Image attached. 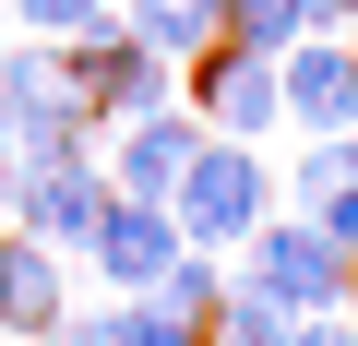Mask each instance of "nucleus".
Listing matches in <instances>:
<instances>
[{
  "mask_svg": "<svg viewBox=\"0 0 358 346\" xmlns=\"http://www.w3.org/2000/svg\"><path fill=\"white\" fill-rule=\"evenodd\" d=\"M143 298H155L179 334H215V310H227V275H215V251H179V263H167Z\"/></svg>",
  "mask_w": 358,
  "mask_h": 346,
  "instance_id": "4468645a",
  "label": "nucleus"
},
{
  "mask_svg": "<svg viewBox=\"0 0 358 346\" xmlns=\"http://www.w3.org/2000/svg\"><path fill=\"white\" fill-rule=\"evenodd\" d=\"M346 60H358V13H346Z\"/></svg>",
  "mask_w": 358,
  "mask_h": 346,
  "instance_id": "412c9836",
  "label": "nucleus"
},
{
  "mask_svg": "<svg viewBox=\"0 0 358 346\" xmlns=\"http://www.w3.org/2000/svg\"><path fill=\"white\" fill-rule=\"evenodd\" d=\"M167 215H179V239L192 251H251V227L275 215V180H263V143H203L192 167H179V192H167Z\"/></svg>",
  "mask_w": 358,
  "mask_h": 346,
  "instance_id": "f03ea898",
  "label": "nucleus"
},
{
  "mask_svg": "<svg viewBox=\"0 0 358 346\" xmlns=\"http://www.w3.org/2000/svg\"><path fill=\"white\" fill-rule=\"evenodd\" d=\"M179 84H192L179 108H203V131H227V143H263V131L287 120V84H275V60H263V48H239V36H215V48L179 72Z\"/></svg>",
  "mask_w": 358,
  "mask_h": 346,
  "instance_id": "39448f33",
  "label": "nucleus"
},
{
  "mask_svg": "<svg viewBox=\"0 0 358 346\" xmlns=\"http://www.w3.org/2000/svg\"><path fill=\"white\" fill-rule=\"evenodd\" d=\"M24 203V155H13V131H0V215Z\"/></svg>",
  "mask_w": 358,
  "mask_h": 346,
  "instance_id": "aec40b11",
  "label": "nucleus"
},
{
  "mask_svg": "<svg viewBox=\"0 0 358 346\" xmlns=\"http://www.w3.org/2000/svg\"><path fill=\"white\" fill-rule=\"evenodd\" d=\"M60 72H72V96H84V120H96V131H131V120L179 108V60H155L120 13H108V24H84V36L60 48Z\"/></svg>",
  "mask_w": 358,
  "mask_h": 346,
  "instance_id": "f257e3e1",
  "label": "nucleus"
},
{
  "mask_svg": "<svg viewBox=\"0 0 358 346\" xmlns=\"http://www.w3.org/2000/svg\"><path fill=\"white\" fill-rule=\"evenodd\" d=\"M60 346H215V334H179L155 298H72Z\"/></svg>",
  "mask_w": 358,
  "mask_h": 346,
  "instance_id": "f8f14e48",
  "label": "nucleus"
},
{
  "mask_svg": "<svg viewBox=\"0 0 358 346\" xmlns=\"http://www.w3.org/2000/svg\"><path fill=\"white\" fill-rule=\"evenodd\" d=\"M215 131H203V108H155V120H131L120 131V155H108V180L131 192V203H167L179 192V167H192Z\"/></svg>",
  "mask_w": 358,
  "mask_h": 346,
  "instance_id": "9d476101",
  "label": "nucleus"
},
{
  "mask_svg": "<svg viewBox=\"0 0 358 346\" xmlns=\"http://www.w3.org/2000/svg\"><path fill=\"white\" fill-rule=\"evenodd\" d=\"M0 131H13V155H24V167L96 155V120H84V96H72L60 48H36V36H13V48H0Z\"/></svg>",
  "mask_w": 358,
  "mask_h": 346,
  "instance_id": "7ed1b4c3",
  "label": "nucleus"
},
{
  "mask_svg": "<svg viewBox=\"0 0 358 346\" xmlns=\"http://www.w3.org/2000/svg\"><path fill=\"white\" fill-rule=\"evenodd\" d=\"M310 227H322V239H334V251H346V263H358V180H346V192H334V203H322V215H310Z\"/></svg>",
  "mask_w": 358,
  "mask_h": 346,
  "instance_id": "a211bd4d",
  "label": "nucleus"
},
{
  "mask_svg": "<svg viewBox=\"0 0 358 346\" xmlns=\"http://www.w3.org/2000/svg\"><path fill=\"white\" fill-rule=\"evenodd\" d=\"M346 180H358V155H346V143H310V155H299V215H322Z\"/></svg>",
  "mask_w": 358,
  "mask_h": 346,
  "instance_id": "f3484780",
  "label": "nucleus"
},
{
  "mask_svg": "<svg viewBox=\"0 0 358 346\" xmlns=\"http://www.w3.org/2000/svg\"><path fill=\"white\" fill-rule=\"evenodd\" d=\"M0 48H13V36H0Z\"/></svg>",
  "mask_w": 358,
  "mask_h": 346,
  "instance_id": "5701e85b",
  "label": "nucleus"
},
{
  "mask_svg": "<svg viewBox=\"0 0 358 346\" xmlns=\"http://www.w3.org/2000/svg\"><path fill=\"white\" fill-rule=\"evenodd\" d=\"M346 13L358 0H227V36L263 48V60H287L299 36H346Z\"/></svg>",
  "mask_w": 358,
  "mask_h": 346,
  "instance_id": "9b49d317",
  "label": "nucleus"
},
{
  "mask_svg": "<svg viewBox=\"0 0 358 346\" xmlns=\"http://www.w3.org/2000/svg\"><path fill=\"white\" fill-rule=\"evenodd\" d=\"M299 334V310H275V298H251L239 275H227V310H215V346H287Z\"/></svg>",
  "mask_w": 358,
  "mask_h": 346,
  "instance_id": "2eb2a0df",
  "label": "nucleus"
},
{
  "mask_svg": "<svg viewBox=\"0 0 358 346\" xmlns=\"http://www.w3.org/2000/svg\"><path fill=\"white\" fill-rule=\"evenodd\" d=\"M275 84H287V120H299L310 143H346V131H358V60H346V36H299V48L275 60Z\"/></svg>",
  "mask_w": 358,
  "mask_h": 346,
  "instance_id": "1a4fd4ad",
  "label": "nucleus"
},
{
  "mask_svg": "<svg viewBox=\"0 0 358 346\" xmlns=\"http://www.w3.org/2000/svg\"><path fill=\"white\" fill-rule=\"evenodd\" d=\"M287 346H358V322H346V310H322V322H299Z\"/></svg>",
  "mask_w": 358,
  "mask_h": 346,
  "instance_id": "6ab92c4d",
  "label": "nucleus"
},
{
  "mask_svg": "<svg viewBox=\"0 0 358 346\" xmlns=\"http://www.w3.org/2000/svg\"><path fill=\"white\" fill-rule=\"evenodd\" d=\"M346 155H358V131H346Z\"/></svg>",
  "mask_w": 358,
  "mask_h": 346,
  "instance_id": "4be33fe9",
  "label": "nucleus"
},
{
  "mask_svg": "<svg viewBox=\"0 0 358 346\" xmlns=\"http://www.w3.org/2000/svg\"><path fill=\"white\" fill-rule=\"evenodd\" d=\"M179 251H192V239H179V215L120 192V203H108V227H96V251H84V275H96V298H143Z\"/></svg>",
  "mask_w": 358,
  "mask_h": 346,
  "instance_id": "6e6552de",
  "label": "nucleus"
},
{
  "mask_svg": "<svg viewBox=\"0 0 358 346\" xmlns=\"http://www.w3.org/2000/svg\"><path fill=\"white\" fill-rule=\"evenodd\" d=\"M60 322H72V251H48L36 227H0V334L60 346Z\"/></svg>",
  "mask_w": 358,
  "mask_h": 346,
  "instance_id": "423d86ee",
  "label": "nucleus"
},
{
  "mask_svg": "<svg viewBox=\"0 0 358 346\" xmlns=\"http://www.w3.org/2000/svg\"><path fill=\"white\" fill-rule=\"evenodd\" d=\"M251 298H275V310H299V322H322V310H346L358 298V263L310 227V215H263L251 227V275H239Z\"/></svg>",
  "mask_w": 358,
  "mask_h": 346,
  "instance_id": "20e7f679",
  "label": "nucleus"
},
{
  "mask_svg": "<svg viewBox=\"0 0 358 346\" xmlns=\"http://www.w3.org/2000/svg\"><path fill=\"white\" fill-rule=\"evenodd\" d=\"M108 203H120V180H108V167H96V155H60V167H24V203H13V227H36L48 251H96Z\"/></svg>",
  "mask_w": 358,
  "mask_h": 346,
  "instance_id": "0eeeda50",
  "label": "nucleus"
},
{
  "mask_svg": "<svg viewBox=\"0 0 358 346\" xmlns=\"http://www.w3.org/2000/svg\"><path fill=\"white\" fill-rule=\"evenodd\" d=\"M120 24H131L155 60H179V72H192V60L227 36V0H120Z\"/></svg>",
  "mask_w": 358,
  "mask_h": 346,
  "instance_id": "ddd939ff",
  "label": "nucleus"
},
{
  "mask_svg": "<svg viewBox=\"0 0 358 346\" xmlns=\"http://www.w3.org/2000/svg\"><path fill=\"white\" fill-rule=\"evenodd\" d=\"M108 13H120V0H13V24H24L36 48H72V36H84V24H108Z\"/></svg>",
  "mask_w": 358,
  "mask_h": 346,
  "instance_id": "dca6fc26",
  "label": "nucleus"
}]
</instances>
